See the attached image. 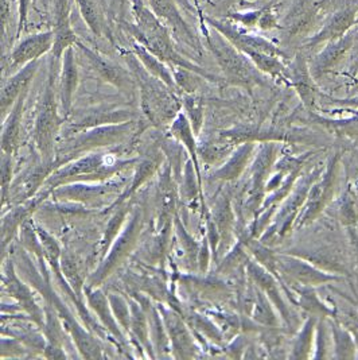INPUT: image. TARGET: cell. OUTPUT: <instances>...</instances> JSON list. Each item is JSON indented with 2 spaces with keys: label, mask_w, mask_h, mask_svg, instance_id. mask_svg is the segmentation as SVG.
Wrapping results in <instances>:
<instances>
[{
  "label": "cell",
  "mask_w": 358,
  "mask_h": 360,
  "mask_svg": "<svg viewBox=\"0 0 358 360\" xmlns=\"http://www.w3.org/2000/svg\"><path fill=\"white\" fill-rule=\"evenodd\" d=\"M138 162L135 160H114L110 154L101 151L86 153V155H80L67 164L58 167L44 185V191L51 195V192L66 184L73 182H101L114 179L126 169Z\"/></svg>",
  "instance_id": "cell-1"
},
{
  "label": "cell",
  "mask_w": 358,
  "mask_h": 360,
  "mask_svg": "<svg viewBox=\"0 0 358 360\" xmlns=\"http://www.w3.org/2000/svg\"><path fill=\"white\" fill-rule=\"evenodd\" d=\"M128 64L135 80L139 84L142 110L147 119L154 124L173 122L178 116L182 107V101L175 96L174 89L158 77L150 75L145 66L140 65L138 57L135 58L131 56Z\"/></svg>",
  "instance_id": "cell-2"
},
{
  "label": "cell",
  "mask_w": 358,
  "mask_h": 360,
  "mask_svg": "<svg viewBox=\"0 0 358 360\" xmlns=\"http://www.w3.org/2000/svg\"><path fill=\"white\" fill-rule=\"evenodd\" d=\"M135 14L139 23L136 27L131 26V34L136 37L138 42L143 44L151 53H154L157 57H159L163 61H167L171 65L189 69L212 82L217 80V77H214L206 70H202L201 68L193 65L177 53V50L174 49L171 44L170 34L167 33V29L163 26L161 19L155 15V13H151L140 3L135 7Z\"/></svg>",
  "instance_id": "cell-3"
},
{
  "label": "cell",
  "mask_w": 358,
  "mask_h": 360,
  "mask_svg": "<svg viewBox=\"0 0 358 360\" xmlns=\"http://www.w3.org/2000/svg\"><path fill=\"white\" fill-rule=\"evenodd\" d=\"M58 108L60 105L55 96V70L53 60L48 84L39 101L34 124V142L44 161L54 160L55 138L64 122V117H61Z\"/></svg>",
  "instance_id": "cell-4"
},
{
  "label": "cell",
  "mask_w": 358,
  "mask_h": 360,
  "mask_svg": "<svg viewBox=\"0 0 358 360\" xmlns=\"http://www.w3.org/2000/svg\"><path fill=\"white\" fill-rule=\"evenodd\" d=\"M145 229V212L140 207H133L130 219L121 233L116 238L101 264L86 279L88 288H100V285L110 278L114 271L126 262L131 252L138 246Z\"/></svg>",
  "instance_id": "cell-5"
},
{
  "label": "cell",
  "mask_w": 358,
  "mask_h": 360,
  "mask_svg": "<svg viewBox=\"0 0 358 360\" xmlns=\"http://www.w3.org/2000/svg\"><path fill=\"white\" fill-rule=\"evenodd\" d=\"M136 129V123L128 120L117 124L98 126L89 130L77 132L61 148V154L57 155L65 160L66 164L84 153H92L101 148H110L124 142Z\"/></svg>",
  "instance_id": "cell-6"
},
{
  "label": "cell",
  "mask_w": 358,
  "mask_h": 360,
  "mask_svg": "<svg viewBox=\"0 0 358 360\" xmlns=\"http://www.w3.org/2000/svg\"><path fill=\"white\" fill-rule=\"evenodd\" d=\"M208 45L229 82L248 88L260 82L258 68L252 65L253 63L248 61L244 53L233 46L224 35L217 33L209 37Z\"/></svg>",
  "instance_id": "cell-7"
},
{
  "label": "cell",
  "mask_w": 358,
  "mask_h": 360,
  "mask_svg": "<svg viewBox=\"0 0 358 360\" xmlns=\"http://www.w3.org/2000/svg\"><path fill=\"white\" fill-rule=\"evenodd\" d=\"M123 181L114 179L101 182H73L55 188L51 192V197L62 202H76L86 207H102L107 202L110 204V200H114V202L119 198L120 188H123Z\"/></svg>",
  "instance_id": "cell-8"
},
{
  "label": "cell",
  "mask_w": 358,
  "mask_h": 360,
  "mask_svg": "<svg viewBox=\"0 0 358 360\" xmlns=\"http://www.w3.org/2000/svg\"><path fill=\"white\" fill-rule=\"evenodd\" d=\"M3 286H4V290L17 301L19 308L25 311L34 324L42 330L45 327V319H46L45 311L37 304L32 286L25 279L19 277L15 263L11 257L4 267Z\"/></svg>",
  "instance_id": "cell-9"
},
{
  "label": "cell",
  "mask_w": 358,
  "mask_h": 360,
  "mask_svg": "<svg viewBox=\"0 0 358 360\" xmlns=\"http://www.w3.org/2000/svg\"><path fill=\"white\" fill-rule=\"evenodd\" d=\"M158 308L162 314L163 323L171 344V356L175 359L196 358L198 348L182 314L175 309H168L163 305H159Z\"/></svg>",
  "instance_id": "cell-10"
},
{
  "label": "cell",
  "mask_w": 358,
  "mask_h": 360,
  "mask_svg": "<svg viewBox=\"0 0 358 360\" xmlns=\"http://www.w3.org/2000/svg\"><path fill=\"white\" fill-rule=\"evenodd\" d=\"M277 157V148L274 143H264L258 153L251 172V186L246 200V211L255 213L261 207V200L267 191V179L271 173L272 165Z\"/></svg>",
  "instance_id": "cell-11"
},
{
  "label": "cell",
  "mask_w": 358,
  "mask_h": 360,
  "mask_svg": "<svg viewBox=\"0 0 358 360\" xmlns=\"http://www.w3.org/2000/svg\"><path fill=\"white\" fill-rule=\"evenodd\" d=\"M54 45L51 49V58L61 60L69 48L76 46L80 41L70 25V1L54 0Z\"/></svg>",
  "instance_id": "cell-12"
},
{
  "label": "cell",
  "mask_w": 358,
  "mask_h": 360,
  "mask_svg": "<svg viewBox=\"0 0 358 360\" xmlns=\"http://www.w3.org/2000/svg\"><path fill=\"white\" fill-rule=\"evenodd\" d=\"M54 45V33L34 34L20 41L8 57V69L23 68L33 61H38L44 54L51 51Z\"/></svg>",
  "instance_id": "cell-13"
},
{
  "label": "cell",
  "mask_w": 358,
  "mask_h": 360,
  "mask_svg": "<svg viewBox=\"0 0 358 360\" xmlns=\"http://www.w3.org/2000/svg\"><path fill=\"white\" fill-rule=\"evenodd\" d=\"M150 3L155 15L159 19L166 20V23L171 27L174 37L178 39L179 42H183L189 48L201 53V45L196 35L186 25L174 0H150Z\"/></svg>",
  "instance_id": "cell-14"
},
{
  "label": "cell",
  "mask_w": 358,
  "mask_h": 360,
  "mask_svg": "<svg viewBox=\"0 0 358 360\" xmlns=\"http://www.w3.org/2000/svg\"><path fill=\"white\" fill-rule=\"evenodd\" d=\"M164 157L166 155H164L163 150L152 148L142 160L139 158L135 165V173H133V179L131 181V185H128L126 188V191L119 196V198L108 207V211L114 210L119 204L130 200L131 197L139 191V188H142L151 177H154L157 174V172L161 169Z\"/></svg>",
  "instance_id": "cell-15"
},
{
  "label": "cell",
  "mask_w": 358,
  "mask_h": 360,
  "mask_svg": "<svg viewBox=\"0 0 358 360\" xmlns=\"http://www.w3.org/2000/svg\"><path fill=\"white\" fill-rule=\"evenodd\" d=\"M208 20H209V25H212L218 33L224 35L233 46H236L244 54L249 51H263V53H267V54H271L275 57L283 56L281 50L277 49V46H274L271 42L259 38V37L241 33L236 27L229 25L228 22H221V20H216V19H208Z\"/></svg>",
  "instance_id": "cell-16"
},
{
  "label": "cell",
  "mask_w": 358,
  "mask_h": 360,
  "mask_svg": "<svg viewBox=\"0 0 358 360\" xmlns=\"http://www.w3.org/2000/svg\"><path fill=\"white\" fill-rule=\"evenodd\" d=\"M48 196H50V193L42 189L30 200L25 201V204L18 205L14 210H11L10 212L6 213L3 216L1 239H3V250L4 251L8 246V243L14 239L18 231L30 219V216L35 212V210L39 207V204Z\"/></svg>",
  "instance_id": "cell-17"
},
{
  "label": "cell",
  "mask_w": 358,
  "mask_h": 360,
  "mask_svg": "<svg viewBox=\"0 0 358 360\" xmlns=\"http://www.w3.org/2000/svg\"><path fill=\"white\" fill-rule=\"evenodd\" d=\"M38 66H39V61H33L20 68L15 75H13V77H10L7 82H4L1 88V96H0L3 120L8 115L10 110L14 107L20 95L29 89V85L38 70Z\"/></svg>",
  "instance_id": "cell-18"
},
{
  "label": "cell",
  "mask_w": 358,
  "mask_h": 360,
  "mask_svg": "<svg viewBox=\"0 0 358 360\" xmlns=\"http://www.w3.org/2000/svg\"><path fill=\"white\" fill-rule=\"evenodd\" d=\"M76 46L81 50L84 57L88 60V63L95 69V72L102 80L112 84L120 91L128 92V89H131V77L126 70H123L120 66L111 63L110 60L104 58L96 51L89 49L82 42H79Z\"/></svg>",
  "instance_id": "cell-19"
},
{
  "label": "cell",
  "mask_w": 358,
  "mask_h": 360,
  "mask_svg": "<svg viewBox=\"0 0 358 360\" xmlns=\"http://www.w3.org/2000/svg\"><path fill=\"white\" fill-rule=\"evenodd\" d=\"M357 6H349L340 11L334 13L330 19L326 22L324 29L311 38L309 46H317L324 42H331L334 39H338L345 34L349 33L350 29L356 25L357 20Z\"/></svg>",
  "instance_id": "cell-20"
},
{
  "label": "cell",
  "mask_w": 358,
  "mask_h": 360,
  "mask_svg": "<svg viewBox=\"0 0 358 360\" xmlns=\"http://www.w3.org/2000/svg\"><path fill=\"white\" fill-rule=\"evenodd\" d=\"M84 293L86 295L88 305L92 311L96 313L98 320L104 328L114 336L120 345H126V339L123 335V329H120V326L114 316V311L111 309L108 295H104L98 288H84Z\"/></svg>",
  "instance_id": "cell-21"
},
{
  "label": "cell",
  "mask_w": 358,
  "mask_h": 360,
  "mask_svg": "<svg viewBox=\"0 0 358 360\" xmlns=\"http://www.w3.org/2000/svg\"><path fill=\"white\" fill-rule=\"evenodd\" d=\"M245 267H246L248 277L252 279L253 283L260 289L261 292L270 298V301L280 311L284 320L290 323V311L283 301V297L275 279L268 273V270L264 266H261L260 263L253 262L251 259L246 262Z\"/></svg>",
  "instance_id": "cell-22"
},
{
  "label": "cell",
  "mask_w": 358,
  "mask_h": 360,
  "mask_svg": "<svg viewBox=\"0 0 358 360\" xmlns=\"http://www.w3.org/2000/svg\"><path fill=\"white\" fill-rule=\"evenodd\" d=\"M74 48H69L62 56V70L60 79V108L64 117L70 114L74 94L79 86V68L74 58Z\"/></svg>",
  "instance_id": "cell-23"
},
{
  "label": "cell",
  "mask_w": 358,
  "mask_h": 360,
  "mask_svg": "<svg viewBox=\"0 0 358 360\" xmlns=\"http://www.w3.org/2000/svg\"><path fill=\"white\" fill-rule=\"evenodd\" d=\"M175 179L173 176V169L170 164L164 165V170L159 180V196H158V219L157 229H162L163 226L174 221L175 216Z\"/></svg>",
  "instance_id": "cell-24"
},
{
  "label": "cell",
  "mask_w": 358,
  "mask_h": 360,
  "mask_svg": "<svg viewBox=\"0 0 358 360\" xmlns=\"http://www.w3.org/2000/svg\"><path fill=\"white\" fill-rule=\"evenodd\" d=\"M27 96V91L20 95L14 107L10 110L8 115L3 123V132H1V148L3 153L7 155H14L20 145L22 138V117H23V108L25 101Z\"/></svg>",
  "instance_id": "cell-25"
},
{
  "label": "cell",
  "mask_w": 358,
  "mask_h": 360,
  "mask_svg": "<svg viewBox=\"0 0 358 360\" xmlns=\"http://www.w3.org/2000/svg\"><path fill=\"white\" fill-rule=\"evenodd\" d=\"M253 150H255V142H246L241 146H239L230 154L225 164L218 167L217 170H214L212 174L213 180L230 182V181L240 179L253 157Z\"/></svg>",
  "instance_id": "cell-26"
},
{
  "label": "cell",
  "mask_w": 358,
  "mask_h": 360,
  "mask_svg": "<svg viewBox=\"0 0 358 360\" xmlns=\"http://www.w3.org/2000/svg\"><path fill=\"white\" fill-rule=\"evenodd\" d=\"M218 233H220V247L218 251H224V248L228 246L232 238V231L234 227V211L232 207V198L229 193H223L220 195L214 207H213L212 213H211Z\"/></svg>",
  "instance_id": "cell-27"
},
{
  "label": "cell",
  "mask_w": 358,
  "mask_h": 360,
  "mask_svg": "<svg viewBox=\"0 0 358 360\" xmlns=\"http://www.w3.org/2000/svg\"><path fill=\"white\" fill-rule=\"evenodd\" d=\"M353 42H354V34L352 32L345 34L338 39L329 42L326 49L314 61V66H312L314 73L322 75L337 65L345 57V54L353 46Z\"/></svg>",
  "instance_id": "cell-28"
},
{
  "label": "cell",
  "mask_w": 358,
  "mask_h": 360,
  "mask_svg": "<svg viewBox=\"0 0 358 360\" xmlns=\"http://www.w3.org/2000/svg\"><path fill=\"white\" fill-rule=\"evenodd\" d=\"M277 269L303 285H318L330 279V277L321 274L314 267H311L309 263L290 257L277 258Z\"/></svg>",
  "instance_id": "cell-29"
},
{
  "label": "cell",
  "mask_w": 358,
  "mask_h": 360,
  "mask_svg": "<svg viewBox=\"0 0 358 360\" xmlns=\"http://www.w3.org/2000/svg\"><path fill=\"white\" fill-rule=\"evenodd\" d=\"M133 112L128 110H98L93 112H89L86 116H84L79 122H76L70 131L73 134L89 130L98 126H105V124H117V123H124L128 120H133Z\"/></svg>",
  "instance_id": "cell-30"
},
{
  "label": "cell",
  "mask_w": 358,
  "mask_h": 360,
  "mask_svg": "<svg viewBox=\"0 0 358 360\" xmlns=\"http://www.w3.org/2000/svg\"><path fill=\"white\" fill-rule=\"evenodd\" d=\"M133 207L131 205L130 200L119 204L114 210V214L111 216L105 232L102 235L101 243H100V252H101V258H104L108 252V250L112 246L116 238L121 233V231L126 227L128 219H130L131 212H132Z\"/></svg>",
  "instance_id": "cell-31"
},
{
  "label": "cell",
  "mask_w": 358,
  "mask_h": 360,
  "mask_svg": "<svg viewBox=\"0 0 358 360\" xmlns=\"http://www.w3.org/2000/svg\"><path fill=\"white\" fill-rule=\"evenodd\" d=\"M130 305L131 335L151 356H155L154 347L151 343V336H150V323H148L147 311L136 300H130Z\"/></svg>",
  "instance_id": "cell-32"
},
{
  "label": "cell",
  "mask_w": 358,
  "mask_h": 360,
  "mask_svg": "<svg viewBox=\"0 0 358 360\" xmlns=\"http://www.w3.org/2000/svg\"><path fill=\"white\" fill-rule=\"evenodd\" d=\"M133 51H135V56L139 58V61L142 63V65L145 66V69H146L150 75H152V76L158 77L159 80H162L171 89H174V91L177 89L178 85H177V82H175V77L171 75L168 68L163 64L162 60L159 57H157L154 53H151L140 42H136L133 45Z\"/></svg>",
  "instance_id": "cell-33"
},
{
  "label": "cell",
  "mask_w": 358,
  "mask_h": 360,
  "mask_svg": "<svg viewBox=\"0 0 358 360\" xmlns=\"http://www.w3.org/2000/svg\"><path fill=\"white\" fill-rule=\"evenodd\" d=\"M290 77L293 80V86L296 88L298 94L300 95L302 100L306 105H312L315 98V88L312 85V80L310 76L309 69L306 65V61L303 57L298 56L293 61V69L290 73Z\"/></svg>",
  "instance_id": "cell-34"
},
{
  "label": "cell",
  "mask_w": 358,
  "mask_h": 360,
  "mask_svg": "<svg viewBox=\"0 0 358 360\" xmlns=\"http://www.w3.org/2000/svg\"><path fill=\"white\" fill-rule=\"evenodd\" d=\"M61 271L67 281V283L70 285V288L82 300V292L86 285V279L81 273L80 264L77 262L76 257H73L70 252H62Z\"/></svg>",
  "instance_id": "cell-35"
},
{
  "label": "cell",
  "mask_w": 358,
  "mask_h": 360,
  "mask_svg": "<svg viewBox=\"0 0 358 360\" xmlns=\"http://www.w3.org/2000/svg\"><path fill=\"white\" fill-rule=\"evenodd\" d=\"M174 227V221L163 226L162 229H157V235L151 242V246L147 252V261L151 264H159L164 261L166 252L170 246L171 240V232Z\"/></svg>",
  "instance_id": "cell-36"
},
{
  "label": "cell",
  "mask_w": 358,
  "mask_h": 360,
  "mask_svg": "<svg viewBox=\"0 0 358 360\" xmlns=\"http://www.w3.org/2000/svg\"><path fill=\"white\" fill-rule=\"evenodd\" d=\"M251 311L252 319L256 320L258 323L264 326H277V319L270 305V298L264 295L259 288L253 292Z\"/></svg>",
  "instance_id": "cell-37"
},
{
  "label": "cell",
  "mask_w": 358,
  "mask_h": 360,
  "mask_svg": "<svg viewBox=\"0 0 358 360\" xmlns=\"http://www.w3.org/2000/svg\"><path fill=\"white\" fill-rule=\"evenodd\" d=\"M182 317L186 320V323L190 327H193V329L205 335L208 339L218 344L224 342V335H223L221 329L216 324H213L212 321L209 319H206L205 316L190 311V313H182Z\"/></svg>",
  "instance_id": "cell-38"
},
{
  "label": "cell",
  "mask_w": 358,
  "mask_h": 360,
  "mask_svg": "<svg viewBox=\"0 0 358 360\" xmlns=\"http://www.w3.org/2000/svg\"><path fill=\"white\" fill-rule=\"evenodd\" d=\"M174 231L177 233V238L179 239V243L185 251V258L186 261L190 263L192 266H198V255H199V248L201 245L197 242L196 239L186 231L183 227L178 214L175 213L174 216Z\"/></svg>",
  "instance_id": "cell-39"
},
{
  "label": "cell",
  "mask_w": 358,
  "mask_h": 360,
  "mask_svg": "<svg viewBox=\"0 0 358 360\" xmlns=\"http://www.w3.org/2000/svg\"><path fill=\"white\" fill-rule=\"evenodd\" d=\"M182 107L186 111V116L192 124L194 134L198 135L204 123V103L202 98L196 95H185L182 98Z\"/></svg>",
  "instance_id": "cell-40"
},
{
  "label": "cell",
  "mask_w": 358,
  "mask_h": 360,
  "mask_svg": "<svg viewBox=\"0 0 358 360\" xmlns=\"http://www.w3.org/2000/svg\"><path fill=\"white\" fill-rule=\"evenodd\" d=\"M111 309L119 323L120 328L124 332H130L131 328V305L130 300H126L123 295H108Z\"/></svg>",
  "instance_id": "cell-41"
},
{
  "label": "cell",
  "mask_w": 358,
  "mask_h": 360,
  "mask_svg": "<svg viewBox=\"0 0 358 360\" xmlns=\"http://www.w3.org/2000/svg\"><path fill=\"white\" fill-rule=\"evenodd\" d=\"M246 251L248 250L244 246V243L241 240H239V243L229 251V254L224 258V261L220 263L218 271L221 274H229V273L234 271L236 269H239L241 264H246V262L249 261Z\"/></svg>",
  "instance_id": "cell-42"
},
{
  "label": "cell",
  "mask_w": 358,
  "mask_h": 360,
  "mask_svg": "<svg viewBox=\"0 0 358 360\" xmlns=\"http://www.w3.org/2000/svg\"><path fill=\"white\" fill-rule=\"evenodd\" d=\"M80 8L84 20L89 26V29L96 35L102 34V20L98 13V8L92 0H76Z\"/></svg>",
  "instance_id": "cell-43"
},
{
  "label": "cell",
  "mask_w": 358,
  "mask_h": 360,
  "mask_svg": "<svg viewBox=\"0 0 358 360\" xmlns=\"http://www.w3.org/2000/svg\"><path fill=\"white\" fill-rule=\"evenodd\" d=\"M314 323L312 320H310L309 323L305 326V329L302 330L300 336L298 338V340L295 342L293 345V358H306L307 352L311 347V339H312V329Z\"/></svg>",
  "instance_id": "cell-44"
},
{
  "label": "cell",
  "mask_w": 358,
  "mask_h": 360,
  "mask_svg": "<svg viewBox=\"0 0 358 360\" xmlns=\"http://www.w3.org/2000/svg\"><path fill=\"white\" fill-rule=\"evenodd\" d=\"M25 344L20 343L18 339L13 338V339H7L4 335H3V339H1V354H0V359L4 360L7 358H11V359H17V358H22L25 356V352L27 349H25Z\"/></svg>",
  "instance_id": "cell-45"
},
{
  "label": "cell",
  "mask_w": 358,
  "mask_h": 360,
  "mask_svg": "<svg viewBox=\"0 0 358 360\" xmlns=\"http://www.w3.org/2000/svg\"><path fill=\"white\" fill-rule=\"evenodd\" d=\"M13 155H3V167H1V182H3V204L7 201V193L11 192V180H13Z\"/></svg>",
  "instance_id": "cell-46"
},
{
  "label": "cell",
  "mask_w": 358,
  "mask_h": 360,
  "mask_svg": "<svg viewBox=\"0 0 358 360\" xmlns=\"http://www.w3.org/2000/svg\"><path fill=\"white\" fill-rule=\"evenodd\" d=\"M212 254V247L209 243V239L205 236L202 240L201 248H199V255H198V267H199L201 273H206Z\"/></svg>",
  "instance_id": "cell-47"
},
{
  "label": "cell",
  "mask_w": 358,
  "mask_h": 360,
  "mask_svg": "<svg viewBox=\"0 0 358 360\" xmlns=\"http://www.w3.org/2000/svg\"><path fill=\"white\" fill-rule=\"evenodd\" d=\"M19 3V26H18V34L22 33V29L27 20L29 15V8H30V3L32 0H18Z\"/></svg>",
  "instance_id": "cell-48"
},
{
  "label": "cell",
  "mask_w": 358,
  "mask_h": 360,
  "mask_svg": "<svg viewBox=\"0 0 358 360\" xmlns=\"http://www.w3.org/2000/svg\"><path fill=\"white\" fill-rule=\"evenodd\" d=\"M42 1H44V3H45V0H42Z\"/></svg>",
  "instance_id": "cell-49"
}]
</instances>
